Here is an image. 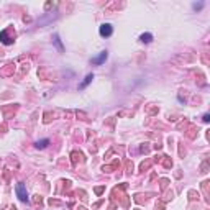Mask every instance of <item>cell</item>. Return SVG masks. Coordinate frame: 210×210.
Listing matches in <instances>:
<instances>
[{"instance_id": "obj_3", "label": "cell", "mask_w": 210, "mask_h": 210, "mask_svg": "<svg viewBox=\"0 0 210 210\" xmlns=\"http://www.w3.org/2000/svg\"><path fill=\"white\" fill-rule=\"evenodd\" d=\"M105 59H107V51H102V53H100L97 57H94V59H92V64H97V66H99V64H102Z\"/></svg>"}, {"instance_id": "obj_7", "label": "cell", "mask_w": 210, "mask_h": 210, "mask_svg": "<svg viewBox=\"0 0 210 210\" xmlns=\"http://www.w3.org/2000/svg\"><path fill=\"white\" fill-rule=\"evenodd\" d=\"M48 145H49V140H41V141L36 143V148H38V149H43V148H46Z\"/></svg>"}, {"instance_id": "obj_4", "label": "cell", "mask_w": 210, "mask_h": 210, "mask_svg": "<svg viewBox=\"0 0 210 210\" xmlns=\"http://www.w3.org/2000/svg\"><path fill=\"white\" fill-rule=\"evenodd\" d=\"M0 41L4 43V44H11V43H13V39H10L7 36V31H2V33H0Z\"/></svg>"}, {"instance_id": "obj_1", "label": "cell", "mask_w": 210, "mask_h": 210, "mask_svg": "<svg viewBox=\"0 0 210 210\" xmlns=\"http://www.w3.org/2000/svg\"><path fill=\"white\" fill-rule=\"evenodd\" d=\"M16 195H18V199L22 200V202H28L27 189H25V186H23V184H18V186H16Z\"/></svg>"}, {"instance_id": "obj_8", "label": "cell", "mask_w": 210, "mask_h": 210, "mask_svg": "<svg viewBox=\"0 0 210 210\" xmlns=\"http://www.w3.org/2000/svg\"><path fill=\"white\" fill-rule=\"evenodd\" d=\"M209 120H210V117L205 113V115H204V122H209Z\"/></svg>"}, {"instance_id": "obj_5", "label": "cell", "mask_w": 210, "mask_h": 210, "mask_svg": "<svg viewBox=\"0 0 210 210\" xmlns=\"http://www.w3.org/2000/svg\"><path fill=\"white\" fill-rule=\"evenodd\" d=\"M140 39H141L143 43H149L151 39H153V34L151 33H143L141 36H140Z\"/></svg>"}, {"instance_id": "obj_6", "label": "cell", "mask_w": 210, "mask_h": 210, "mask_svg": "<svg viewBox=\"0 0 210 210\" xmlns=\"http://www.w3.org/2000/svg\"><path fill=\"white\" fill-rule=\"evenodd\" d=\"M92 79H94V76H92V74H89V76H87V77H85V79H84V82L80 84V89L87 87V85H89V84H90V82H92Z\"/></svg>"}, {"instance_id": "obj_2", "label": "cell", "mask_w": 210, "mask_h": 210, "mask_svg": "<svg viewBox=\"0 0 210 210\" xmlns=\"http://www.w3.org/2000/svg\"><path fill=\"white\" fill-rule=\"evenodd\" d=\"M112 33H113V28H112V25H108V23H103L102 27H100V34H102V36H110Z\"/></svg>"}]
</instances>
